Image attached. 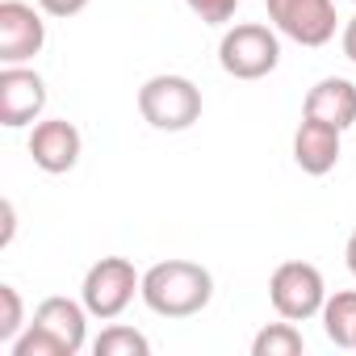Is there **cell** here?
I'll use <instances>...</instances> for the list:
<instances>
[{
  "instance_id": "cell-1",
  "label": "cell",
  "mask_w": 356,
  "mask_h": 356,
  "mask_svg": "<svg viewBox=\"0 0 356 356\" xmlns=\"http://www.w3.org/2000/svg\"><path fill=\"white\" fill-rule=\"evenodd\" d=\"M214 277L197 260H159L143 273V302L159 318H193L210 306Z\"/></svg>"
},
{
  "instance_id": "cell-2",
  "label": "cell",
  "mask_w": 356,
  "mask_h": 356,
  "mask_svg": "<svg viewBox=\"0 0 356 356\" xmlns=\"http://www.w3.org/2000/svg\"><path fill=\"white\" fill-rule=\"evenodd\" d=\"M138 113L155 130H189L202 118V88L189 76H151L138 88Z\"/></svg>"
},
{
  "instance_id": "cell-3",
  "label": "cell",
  "mask_w": 356,
  "mask_h": 356,
  "mask_svg": "<svg viewBox=\"0 0 356 356\" xmlns=\"http://www.w3.org/2000/svg\"><path fill=\"white\" fill-rule=\"evenodd\" d=\"M218 63L227 76L235 80H264L268 72H277L281 63V42L268 26L260 22H243V26H231L218 42Z\"/></svg>"
},
{
  "instance_id": "cell-4",
  "label": "cell",
  "mask_w": 356,
  "mask_h": 356,
  "mask_svg": "<svg viewBox=\"0 0 356 356\" xmlns=\"http://www.w3.org/2000/svg\"><path fill=\"white\" fill-rule=\"evenodd\" d=\"M134 293H143V277L134 273V264H130L126 256H105V260H97V264L84 273V285H80V302H84L88 314L101 318V323L118 318V314L134 302Z\"/></svg>"
},
{
  "instance_id": "cell-5",
  "label": "cell",
  "mask_w": 356,
  "mask_h": 356,
  "mask_svg": "<svg viewBox=\"0 0 356 356\" xmlns=\"http://www.w3.org/2000/svg\"><path fill=\"white\" fill-rule=\"evenodd\" d=\"M268 298H273V310L289 323H306L314 314H323V302H327V285H323V273L306 260H285L273 281H268Z\"/></svg>"
},
{
  "instance_id": "cell-6",
  "label": "cell",
  "mask_w": 356,
  "mask_h": 356,
  "mask_svg": "<svg viewBox=\"0 0 356 356\" xmlns=\"http://www.w3.org/2000/svg\"><path fill=\"white\" fill-rule=\"evenodd\" d=\"M268 22L277 34L293 38L298 47H327L335 38V5L331 0H264Z\"/></svg>"
},
{
  "instance_id": "cell-7",
  "label": "cell",
  "mask_w": 356,
  "mask_h": 356,
  "mask_svg": "<svg viewBox=\"0 0 356 356\" xmlns=\"http://www.w3.org/2000/svg\"><path fill=\"white\" fill-rule=\"evenodd\" d=\"M47 109V80L26 63H5L0 72V126L22 130Z\"/></svg>"
},
{
  "instance_id": "cell-8",
  "label": "cell",
  "mask_w": 356,
  "mask_h": 356,
  "mask_svg": "<svg viewBox=\"0 0 356 356\" xmlns=\"http://www.w3.org/2000/svg\"><path fill=\"white\" fill-rule=\"evenodd\" d=\"M47 47V22L26 0L0 5V63H30Z\"/></svg>"
},
{
  "instance_id": "cell-9",
  "label": "cell",
  "mask_w": 356,
  "mask_h": 356,
  "mask_svg": "<svg viewBox=\"0 0 356 356\" xmlns=\"http://www.w3.org/2000/svg\"><path fill=\"white\" fill-rule=\"evenodd\" d=\"M80 147H84V138H80V130L67 118H47V122H38L30 130V155L51 176L72 172L80 163Z\"/></svg>"
},
{
  "instance_id": "cell-10",
  "label": "cell",
  "mask_w": 356,
  "mask_h": 356,
  "mask_svg": "<svg viewBox=\"0 0 356 356\" xmlns=\"http://www.w3.org/2000/svg\"><path fill=\"white\" fill-rule=\"evenodd\" d=\"M339 134L343 130H335L327 122L302 118V126L293 130V163L306 176H327L339 163Z\"/></svg>"
},
{
  "instance_id": "cell-11",
  "label": "cell",
  "mask_w": 356,
  "mask_h": 356,
  "mask_svg": "<svg viewBox=\"0 0 356 356\" xmlns=\"http://www.w3.org/2000/svg\"><path fill=\"white\" fill-rule=\"evenodd\" d=\"M302 118L327 122V126H335V130L356 126V84L343 80V76H327V80H318V84L306 92Z\"/></svg>"
},
{
  "instance_id": "cell-12",
  "label": "cell",
  "mask_w": 356,
  "mask_h": 356,
  "mask_svg": "<svg viewBox=\"0 0 356 356\" xmlns=\"http://www.w3.org/2000/svg\"><path fill=\"white\" fill-rule=\"evenodd\" d=\"M34 323H42L47 331H55L67 343L72 356L88 339V306L84 302H72V298H42L38 310H34Z\"/></svg>"
},
{
  "instance_id": "cell-13",
  "label": "cell",
  "mask_w": 356,
  "mask_h": 356,
  "mask_svg": "<svg viewBox=\"0 0 356 356\" xmlns=\"http://www.w3.org/2000/svg\"><path fill=\"white\" fill-rule=\"evenodd\" d=\"M323 331H327V339L335 348L356 352V289L331 293L323 302Z\"/></svg>"
},
{
  "instance_id": "cell-14",
  "label": "cell",
  "mask_w": 356,
  "mask_h": 356,
  "mask_svg": "<svg viewBox=\"0 0 356 356\" xmlns=\"http://www.w3.org/2000/svg\"><path fill=\"white\" fill-rule=\"evenodd\" d=\"M302 348H306V339H302V331L289 318L260 327L256 339H252V356H298Z\"/></svg>"
},
{
  "instance_id": "cell-15",
  "label": "cell",
  "mask_w": 356,
  "mask_h": 356,
  "mask_svg": "<svg viewBox=\"0 0 356 356\" xmlns=\"http://www.w3.org/2000/svg\"><path fill=\"white\" fill-rule=\"evenodd\" d=\"M92 352H97V356H147V352H151V339H147L143 331H134V327L113 323V327H105V331L92 339Z\"/></svg>"
},
{
  "instance_id": "cell-16",
  "label": "cell",
  "mask_w": 356,
  "mask_h": 356,
  "mask_svg": "<svg viewBox=\"0 0 356 356\" xmlns=\"http://www.w3.org/2000/svg\"><path fill=\"white\" fill-rule=\"evenodd\" d=\"M9 348H13V356H72L67 343H63L55 331H47L42 323H26V331H22Z\"/></svg>"
},
{
  "instance_id": "cell-17",
  "label": "cell",
  "mask_w": 356,
  "mask_h": 356,
  "mask_svg": "<svg viewBox=\"0 0 356 356\" xmlns=\"http://www.w3.org/2000/svg\"><path fill=\"white\" fill-rule=\"evenodd\" d=\"M26 327V302L17 285H0V343H13Z\"/></svg>"
},
{
  "instance_id": "cell-18",
  "label": "cell",
  "mask_w": 356,
  "mask_h": 356,
  "mask_svg": "<svg viewBox=\"0 0 356 356\" xmlns=\"http://www.w3.org/2000/svg\"><path fill=\"white\" fill-rule=\"evenodd\" d=\"M189 5V13L197 17V22H206V26H227L231 17H235V9H239V0H185Z\"/></svg>"
},
{
  "instance_id": "cell-19",
  "label": "cell",
  "mask_w": 356,
  "mask_h": 356,
  "mask_svg": "<svg viewBox=\"0 0 356 356\" xmlns=\"http://www.w3.org/2000/svg\"><path fill=\"white\" fill-rule=\"evenodd\" d=\"M38 9L47 17H76V13L88 9V0H38Z\"/></svg>"
},
{
  "instance_id": "cell-20",
  "label": "cell",
  "mask_w": 356,
  "mask_h": 356,
  "mask_svg": "<svg viewBox=\"0 0 356 356\" xmlns=\"http://www.w3.org/2000/svg\"><path fill=\"white\" fill-rule=\"evenodd\" d=\"M0 214H5V235H0V243H13V231H17V214H13V202H5V206H0Z\"/></svg>"
},
{
  "instance_id": "cell-21",
  "label": "cell",
  "mask_w": 356,
  "mask_h": 356,
  "mask_svg": "<svg viewBox=\"0 0 356 356\" xmlns=\"http://www.w3.org/2000/svg\"><path fill=\"white\" fill-rule=\"evenodd\" d=\"M343 55H348V59L356 63V17H352V22L343 26Z\"/></svg>"
},
{
  "instance_id": "cell-22",
  "label": "cell",
  "mask_w": 356,
  "mask_h": 356,
  "mask_svg": "<svg viewBox=\"0 0 356 356\" xmlns=\"http://www.w3.org/2000/svg\"><path fill=\"white\" fill-rule=\"evenodd\" d=\"M343 260H348V273L356 277V231L348 235V248H343Z\"/></svg>"
}]
</instances>
